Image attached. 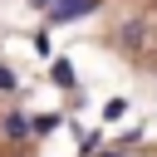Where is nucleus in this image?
Wrapping results in <instances>:
<instances>
[{"instance_id": "6", "label": "nucleus", "mask_w": 157, "mask_h": 157, "mask_svg": "<svg viewBox=\"0 0 157 157\" xmlns=\"http://www.w3.org/2000/svg\"><path fill=\"white\" fill-rule=\"evenodd\" d=\"M34 5H44V10H49V5H54V0H34Z\"/></svg>"}, {"instance_id": "4", "label": "nucleus", "mask_w": 157, "mask_h": 157, "mask_svg": "<svg viewBox=\"0 0 157 157\" xmlns=\"http://www.w3.org/2000/svg\"><path fill=\"white\" fill-rule=\"evenodd\" d=\"M49 128H59V113H39V118L29 123V132H49Z\"/></svg>"}, {"instance_id": "1", "label": "nucleus", "mask_w": 157, "mask_h": 157, "mask_svg": "<svg viewBox=\"0 0 157 157\" xmlns=\"http://www.w3.org/2000/svg\"><path fill=\"white\" fill-rule=\"evenodd\" d=\"M93 5H98V0H54V5H49V20H54V25H69V20L88 15Z\"/></svg>"}, {"instance_id": "2", "label": "nucleus", "mask_w": 157, "mask_h": 157, "mask_svg": "<svg viewBox=\"0 0 157 157\" xmlns=\"http://www.w3.org/2000/svg\"><path fill=\"white\" fill-rule=\"evenodd\" d=\"M54 83L74 88V64H69V59H54Z\"/></svg>"}, {"instance_id": "3", "label": "nucleus", "mask_w": 157, "mask_h": 157, "mask_svg": "<svg viewBox=\"0 0 157 157\" xmlns=\"http://www.w3.org/2000/svg\"><path fill=\"white\" fill-rule=\"evenodd\" d=\"M5 132H10V137H25V132H29V118H25V113H10V118H5Z\"/></svg>"}, {"instance_id": "5", "label": "nucleus", "mask_w": 157, "mask_h": 157, "mask_svg": "<svg viewBox=\"0 0 157 157\" xmlns=\"http://www.w3.org/2000/svg\"><path fill=\"white\" fill-rule=\"evenodd\" d=\"M15 83H20V78H15V74H10L5 64H0V88H15Z\"/></svg>"}, {"instance_id": "7", "label": "nucleus", "mask_w": 157, "mask_h": 157, "mask_svg": "<svg viewBox=\"0 0 157 157\" xmlns=\"http://www.w3.org/2000/svg\"><path fill=\"white\" fill-rule=\"evenodd\" d=\"M98 157H123V152H98Z\"/></svg>"}]
</instances>
